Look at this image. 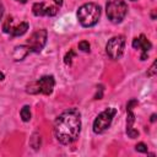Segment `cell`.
<instances>
[{"label": "cell", "instance_id": "obj_6", "mask_svg": "<svg viewBox=\"0 0 157 157\" xmlns=\"http://www.w3.org/2000/svg\"><path fill=\"white\" fill-rule=\"evenodd\" d=\"M125 47V37L124 36H115L110 38L105 45V52L108 56L113 60H118L124 52Z\"/></svg>", "mask_w": 157, "mask_h": 157}, {"label": "cell", "instance_id": "obj_3", "mask_svg": "<svg viewBox=\"0 0 157 157\" xmlns=\"http://www.w3.org/2000/svg\"><path fill=\"white\" fill-rule=\"evenodd\" d=\"M105 12L110 22L120 23L128 13V5L124 0H108L105 5Z\"/></svg>", "mask_w": 157, "mask_h": 157}, {"label": "cell", "instance_id": "obj_19", "mask_svg": "<svg viewBox=\"0 0 157 157\" xmlns=\"http://www.w3.org/2000/svg\"><path fill=\"white\" fill-rule=\"evenodd\" d=\"M126 134H128V136H129V137H131V139H135V137H137V136H139V131H137V130H135V129H130V130H128V131H126Z\"/></svg>", "mask_w": 157, "mask_h": 157}, {"label": "cell", "instance_id": "obj_13", "mask_svg": "<svg viewBox=\"0 0 157 157\" xmlns=\"http://www.w3.org/2000/svg\"><path fill=\"white\" fill-rule=\"evenodd\" d=\"M128 113V118H126V131L132 129V124L135 121V114L132 110H126Z\"/></svg>", "mask_w": 157, "mask_h": 157}, {"label": "cell", "instance_id": "obj_21", "mask_svg": "<svg viewBox=\"0 0 157 157\" xmlns=\"http://www.w3.org/2000/svg\"><path fill=\"white\" fill-rule=\"evenodd\" d=\"M54 2L56 4V6H61L63 5V0H54Z\"/></svg>", "mask_w": 157, "mask_h": 157}, {"label": "cell", "instance_id": "obj_22", "mask_svg": "<svg viewBox=\"0 0 157 157\" xmlns=\"http://www.w3.org/2000/svg\"><path fill=\"white\" fill-rule=\"evenodd\" d=\"M2 12H4V7H2V4H1V1H0V18H1V16H2Z\"/></svg>", "mask_w": 157, "mask_h": 157}, {"label": "cell", "instance_id": "obj_18", "mask_svg": "<svg viewBox=\"0 0 157 157\" xmlns=\"http://www.w3.org/2000/svg\"><path fill=\"white\" fill-rule=\"evenodd\" d=\"M155 75H156V61H153V63H152V65H151L150 70L147 71V76L152 77V76H155Z\"/></svg>", "mask_w": 157, "mask_h": 157}, {"label": "cell", "instance_id": "obj_16", "mask_svg": "<svg viewBox=\"0 0 157 157\" xmlns=\"http://www.w3.org/2000/svg\"><path fill=\"white\" fill-rule=\"evenodd\" d=\"M135 150L137 152H141V153H147V146L144 144V142H139L136 146H135Z\"/></svg>", "mask_w": 157, "mask_h": 157}, {"label": "cell", "instance_id": "obj_11", "mask_svg": "<svg viewBox=\"0 0 157 157\" xmlns=\"http://www.w3.org/2000/svg\"><path fill=\"white\" fill-rule=\"evenodd\" d=\"M31 53L28 45H20V47H16L15 50H13V59L15 60H22L25 56H27L28 54Z\"/></svg>", "mask_w": 157, "mask_h": 157}, {"label": "cell", "instance_id": "obj_26", "mask_svg": "<svg viewBox=\"0 0 157 157\" xmlns=\"http://www.w3.org/2000/svg\"><path fill=\"white\" fill-rule=\"evenodd\" d=\"M131 1H135V0H131Z\"/></svg>", "mask_w": 157, "mask_h": 157}, {"label": "cell", "instance_id": "obj_1", "mask_svg": "<svg viewBox=\"0 0 157 157\" xmlns=\"http://www.w3.org/2000/svg\"><path fill=\"white\" fill-rule=\"evenodd\" d=\"M81 130V114L76 108L63 112L55 120L54 135L56 140L63 145L74 142Z\"/></svg>", "mask_w": 157, "mask_h": 157}, {"label": "cell", "instance_id": "obj_17", "mask_svg": "<svg viewBox=\"0 0 157 157\" xmlns=\"http://www.w3.org/2000/svg\"><path fill=\"white\" fill-rule=\"evenodd\" d=\"M136 105H137V101H136L135 98H132V99H130V101L128 102V104H126V110H132L134 107H136Z\"/></svg>", "mask_w": 157, "mask_h": 157}, {"label": "cell", "instance_id": "obj_14", "mask_svg": "<svg viewBox=\"0 0 157 157\" xmlns=\"http://www.w3.org/2000/svg\"><path fill=\"white\" fill-rule=\"evenodd\" d=\"M74 56H76V53H75L74 50H69V53H66V55H65V58H64V63H65L66 65H71Z\"/></svg>", "mask_w": 157, "mask_h": 157}, {"label": "cell", "instance_id": "obj_5", "mask_svg": "<svg viewBox=\"0 0 157 157\" xmlns=\"http://www.w3.org/2000/svg\"><path fill=\"white\" fill-rule=\"evenodd\" d=\"M115 114H117V109L115 108H107L102 113H99L96 117L94 121H93V131L96 134L104 132L110 126Z\"/></svg>", "mask_w": 157, "mask_h": 157}, {"label": "cell", "instance_id": "obj_24", "mask_svg": "<svg viewBox=\"0 0 157 157\" xmlns=\"http://www.w3.org/2000/svg\"><path fill=\"white\" fill-rule=\"evenodd\" d=\"M4 78H5V75H4L2 72H0V81H2Z\"/></svg>", "mask_w": 157, "mask_h": 157}, {"label": "cell", "instance_id": "obj_12", "mask_svg": "<svg viewBox=\"0 0 157 157\" xmlns=\"http://www.w3.org/2000/svg\"><path fill=\"white\" fill-rule=\"evenodd\" d=\"M20 115L22 118L23 121H29L31 120V109H29V105H23L21 112H20Z\"/></svg>", "mask_w": 157, "mask_h": 157}, {"label": "cell", "instance_id": "obj_20", "mask_svg": "<svg viewBox=\"0 0 157 157\" xmlns=\"http://www.w3.org/2000/svg\"><path fill=\"white\" fill-rule=\"evenodd\" d=\"M97 88L98 90H97V93H96L94 98L96 99H102V97H103V86H98Z\"/></svg>", "mask_w": 157, "mask_h": 157}, {"label": "cell", "instance_id": "obj_10", "mask_svg": "<svg viewBox=\"0 0 157 157\" xmlns=\"http://www.w3.org/2000/svg\"><path fill=\"white\" fill-rule=\"evenodd\" d=\"M132 47L135 48V49H141V56H140V59L141 60H146L147 59V53H148V50L152 48V44H151V42L144 36V34H141L140 37H136L134 40H132Z\"/></svg>", "mask_w": 157, "mask_h": 157}, {"label": "cell", "instance_id": "obj_7", "mask_svg": "<svg viewBox=\"0 0 157 157\" xmlns=\"http://www.w3.org/2000/svg\"><path fill=\"white\" fill-rule=\"evenodd\" d=\"M47 42V31L45 29H38L28 39L27 45L31 50V53H39Z\"/></svg>", "mask_w": 157, "mask_h": 157}, {"label": "cell", "instance_id": "obj_15", "mask_svg": "<svg viewBox=\"0 0 157 157\" xmlns=\"http://www.w3.org/2000/svg\"><path fill=\"white\" fill-rule=\"evenodd\" d=\"M78 49L81 52H85V53H88L90 52V43L86 42V40H82L78 43Z\"/></svg>", "mask_w": 157, "mask_h": 157}, {"label": "cell", "instance_id": "obj_23", "mask_svg": "<svg viewBox=\"0 0 157 157\" xmlns=\"http://www.w3.org/2000/svg\"><path fill=\"white\" fill-rule=\"evenodd\" d=\"M155 120H156V114H152V115H151V121L153 123Z\"/></svg>", "mask_w": 157, "mask_h": 157}, {"label": "cell", "instance_id": "obj_2", "mask_svg": "<svg viewBox=\"0 0 157 157\" xmlns=\"http://www.w3.org/2000/svg\"><path fill=\"white\" fill-rule=\"evenodd\" d=\"M101 16V7L94 2H87L78 7L77 10V20L83 27L94 26Z\"/></svg>", "mask_w": 157, "mask_h": 157}, {"label": "cell", "instance_id": "obj_8", "mask_svg": "<svg viewBox=\"0 0 157 157\" xmlns=\"http://www.w3.org/2000/svg\"><path fill=\"white\" fill-rule=\"evenodd\" d=\"M2 29L5 33H9L11 34L12 37H20L22 34H25L28 29V23L27 22H21L20 25L17 26H13L12 25V18L11 17H7L2 25Z\"/></svg>", "mask_w": 157, "mask_h": 157}, {"label": "cell", "instance_id": "obj_9", "mask_svg": "<svg viewBox=\"0 0 157 157\" xmlns=\"http://www.w3.org/2000/svg\"><path fill=\"white\" fill-rule=\"evenodd\" d=\"M32 11L36 16H55L58 13V6H48L44 2H36L32 6Z\"/></svg>", "mask_w": 157, "mask_h": 157}, {"label": "cell", "instance_id": "obj_25", "mask_svg": "<svg viewBox=\"0 0 157 157\" xmlns=\"http://www.w3.org/2000/svg\"><path fill=\"white\" fill-rule=\"evenodd\" d=\"M16 1H18V2H22V4H26L28 0H16Z\"/></svg>", "mask_w": 157, "mask_h": 157}, {"label": "cell", "instance_id": "obj_4", "mask_svg": "<svg viewBox=\"0 0 157 157\" xmlns=\"http://www.w3.org/2000/svg\"><path fill=\"white\" fill-rule=\"evenodd\" d=\"M55 85V80L52 75H47L40 77L37 81H33L31 83L27 85L26 87V92L31 93V94H38V93H43V94H50L53 92Z\"/></svg>", "mask_w": 157, "mask_h": 157}]
</instances>
